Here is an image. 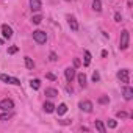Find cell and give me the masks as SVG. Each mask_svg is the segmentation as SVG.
<instances>
[{"label":"cell","mask_w":133,"mask_h":133,"mask_svg":"<svg viewBox=\"0 0 133 133\" xmlns=\"http://www.w3.org/2000/svg\"><path fill=\"white\" fill-rule=\"evenodd\" d=\"M11 116H13L11 113H3L2 116H0V121H8V119H10Z\"/></svg>","instance_id":"603a6c76"},{"label":"cell","mask_w":133,"mask_h":133,"mask_svg":"<svg viewBox=\"0 0 133 133\" xmlns=\"http://www.w3.org/2000/svg\"><path fill=\"white\" fill-rule=\"evenodd\" d=\"M128 42H130V33L127 30H122L121 33V41H119V49L121 50H127L128 49Z\"/></svg>","instance_id":"6da1fadb"},{"label":"cell","mask_w":133,"mask_h":133,"mask_svg":"<svg viewBox=\"0 0 133 133\" xmlns=\"http://www.w3.org/2000/svg\"><path fill=\"white\" fill-rule=\"evenodd\" d=\"M47 78H50V80H55V75H53V74H47Z\"/></svg>","instance_id":"1f68e13d"},{"label":"cell","mask_w":133,"mask_h":133,"mask_svg":"<svg viewBox=\"0 0 133 133\" xmlns=\"http://www.w3.org/2000/svg\"><path fill=\"white\" fill-rule=\"evenodd\" d=\"M33 39H35L38 44H45L47 35H45L44 31H41V30H36V31H33Z\"/></svg>","instance_id":"7a4b0ae2"},{"label":"cell","mask_w":133,"mask_h":133,"mask_svg":"<svg viewBox=\"0 0 133 133\" xmlns=\"http://www.w3.org/2000/svg\"><path fill=\"white\" fill-rule=\"evenodd\" d=\"M74 66H75V68H78V66H80V59L78 58H74Z\"/></svg>","instance_id":"4dcf8cb0"},{"label":"cell","mask_w":133,"mask_h":133,"mask_svg":"<svg viewBox=\"0 0 133 133\" xmlns=\"http://www.w3.org/2000/svg\"><path fill=\"white\" fill-rule=\"evenodd\" d=\"M59 124H61V125H71L72 121H71V119H63V121H59Z\"/></svg>","instance_id":"484cf974"},{"label":"cell","mask_w":133,"mask_h":133,"mask_svg":"<svg viewBox=\"0 0 133 133\" xmlns=\"http://www.w3.org/2000/svg\"><path fill=\"white\" fill-rule=\"evenodd\" d=\"M45 96L50 97V99H53V97L58 96V91H56L55 88H47V89H45Z\"/></svg>","instance_id":"7c38bea8"},{"label":"cell","mask_w":133,"mask_h":133,"mask_svg":"<svg viewBox=\"0 0 133 133\" xmlns=\"http://www.w3.org/2000/svg\"><path fill=\"white\" fill-rule=\"evenodd\" d=\"M14 108V102L11 99H3V100H0V110L2 111H10Z\"/></svg>","instance_id":"277c9868"},{"label":"cell","mask_w":133,"mask_h":133,"mask_svg":"<svg viewBox=\"0 0 133 133\" xmlns=\"http://www.w3.org/2000/svg\"><path fill=\"white\" fill-rule=\"evenodd\" d=\"M25 66H27V69H33L35 68V63L30 56H25Z\"/></svg>","instance_id":"d6986e66"},{"label":"cell","mask_w":133,"mask_h":133,"mask_svg":"<svg viewBox=\"0 0 133 133\" xmlns=\"http://www.w3.org/2000/svg\"><path fill=\"white\" fill-rule=\"evenodd\" d=\"M96 128H97L100 133H107V127L103 125V122H102V121H96Z\"/></svg>","instance_id":"2e32d148"},{"label":"cell","mask_w":133,"mask_h":133,"mask_svg":"<svg viewBox=\"0 0 133 133\" xmlns=\"http://www.w3.org/2000/svg\"><path fill=\"white\" fill-rule=\"evenodd\" d=\"M78 107H80V110L85 111V113H91V111H92V103H91L89 100H83V102H80Z\"/></svg>","instance_id":"8992f818"},{"label":"cell","mask_w":133,"mask_h":133,"mask_svg":"<svg viewBox=\"0 0 133 133\" xmlns=\"http://www.w3.org/2000/svg\"><path fill=\"white\" fill-rule=\"evenodd\" d=\"M64 75H66V80L71 83V82L75 78V69H74V68H68V69L64 71Z\"/></svg>","instance_id":"ba28073f"},{"label":"cell","mask_w":133,"mask_h":133,"mask_svg":"<svg viewBox=\"0 0 133 133\" xmlns=\"http://www.w3.org/2000/svg\"><path fill=\"white\" fill-rule=\"evenodd\" d=\"M0 80L5 82V83H10V85H16V86L21 85V80H19V78L11 77V75H6V74H2V75H0Z\"/></svg>","instance_id":"3957f363"},{"label":"cell","mask_w":133,"mask_h":133,"mask_svg":"<svg viewBox=\"0 0 133 133\" xmlns=\"http://www.w3.org/2000/svg\"><path fill=\"white\" fill-rule=\"evenodd\" d=\"M44 111H45V113H53V111H55V105H53L52 102H45V103H44Z\"/></svg>","instance_id":"9a60e30c"},{"label":"cell","mask_w":133,"mask_h":133,"mask_svg":"<svg viewBox=\"0 0 133 133\" xmlns=\"http://www.w3.org/2000/svg\"><path fill=\"white\" fill-rule=\"evenodd\" d=\"M77 78H78L80 86H82V88H86V75L82 72V74H78V75H77Z\"/></svg>","instance_id":"5bb4252c"},{"label":"cell","mask_w":133,"mask_h":133,"mask_svg":"<svg viewBox=\"0 0 133 133\" xmlns=\"http://www.w3.org/2000/svg\"><path fill=\"white\" fill-rule=\"evenodd\" d=\"M114 19H116V22H121V21H122V16H121L119 13H116V14H114Z\"/></svg>","instance_id":"f546056e"},{"label":"cell","mask_w":133,"mask_h":133,"mask_svg":"<svg viewBox=\"0 0 133 133\" xmlns=\"http://www.w3.org/2000/svg\"><path fill=\"white\" fill-rule=\"evenodd\" d=\"M56 108V107H55ZM66 111H68V105L66 103H61V105H58V108H56V113H58V116H63Z\"/></svg>","instance_id":"4fadbf2b"},{"label":"cell","mask_w":133,"mask_h":133,"mask_svg":"<svg viewBox=\"0 0 133 133\" xmlns=\"http://www.w3.org/2000/svg\"><path fill=\"white\" fill-rule=\"evenodd\" d=\"M108 127H110V128H116V127H117V122H116L114 119H108Z\"/></svg>","instance_id":"7402d4cb"},{"label":"cell","mask_w":133,"mask_h":133,"mask_svg":"<svg viewBox=\"0 0 133 133\" xmlns=\"http://www.w3.org/2000/svg\"><path fill=\"white\" fill-rule=\"evenodd\" d=\"M2 35H3V38H6V39H10V38L13 36V28H11L10 25H6V24H3V25H2Z\"/></svg>","instance_id":"52a82bcc"},{"label":"cell","mask_w":133,"mask_h":133,"mask_svg":"<svg viewBox=\"0 0 133 133\" xmlns=\"http://www.w3.org/2000/svg\"><path fill=\"white\" fill-rule=\"evenodd\" d=\"M41 21H42V16H41V14H36V16H33V17H31V22H33L35 25H39V24H41Z\"/></svg>","instance_id":"ffe728a7"},{"label":"cell","mask_w":133,"mask_h":133,"mask_svg":"<svg viewBox=\"0 0 133 133\" xmlns=\"http://www.w3.org/2000/svg\"><path fill=\"white\" fill-rule=\"evenodd\" d=\"M92 10L96 13H100L102 11V3H100V0H94L92 2Z\"/></svg>","instance_id":"e0dca14e"},{"label":"cell","mask_w":133,"mask_h":133,"mask_svg":"<svg viewBox=\"0 0 133 133\" xmlns=\"http://www.w3.org/2000/svg\"><path fill=\"white\" fill-rule=\"evenodd\" d=\"M17 50H19V49H17V47H16V45H11V47H10V49H8V53H10V55H13V53H16V52H17Z\"/></svg>","instance_id":"cb8c5ba5"},{"label":"cell","mask_w":133,"mask_h":133,"mask_svg":"<svg viewBox=\"0 0 133 133\" xmlns=\"http://www.w3.org/2000/svg\"><path fill=\"white\" fill-rule=\"evenodd\" d=\"M89 63H91V53L88 52V50H85V66H89Z\"/></svg>","instance_id":"44dd1931"},{"label":"cell","mask_w":133,"mask_h":133,"mask_svg":"<svg viewBox=\"0 0 133 133\" xmlns=\"http://www.w3.org/2000/svg\"><path fill=\"white\" fill-rule=\"evenodd\" d=\"M30 86H31V89H39V88H41V80L33 78V80L30 82Z\"/></svg>","instance_id":"ac0fdd59"},{"label":"cell","mask_w":133,"mask_h":133,"mask_svg":"<svg viewBox=\"0 0 133 133\" xmlns=\"http://www.w3.org/2000/svg\"><path fill=\"white\" fill-rule=\"evenodd\" d=\"M49 58H50V61H53V63H55V61L58 59V58H56V53H55V52H52V53L49 55Z\"/></svg>","instance_id":"83f0119b"},{"label":"cell","mask_w":133,"mask_h":133,"mask_svg":"<svg viewBox=\"0 0 133 133\" xmlns=\"http://www.w3.org/2000/svg\"><path fill=\"white\" fill-rule=\"evenodd\" d=\"M2 42H3V39H2V38H0V44H2Z\"/></svg>","instance_id":"d6a6232c"},{"label":"cell","mask_w":133,"mask_h":133,"mask_svg":"<svg viewBox=\"0 0 133 133\" xmlns=\"http://www.w3.org/2000/svg\"><path fill=\"white\" fill-rule=\"evenodd\" d=\"M30 8H31V11H39L42 8L41 0H30Z\"/></svg>","instance_id":"9c48e42d"},{"label":"cell","mask_w":133,"mask_h":133,"mask_svg":"<svg viewBox=\"0 0 133 133\" xmlns=\"http://www.w3.org/2000/svg\"><path fill=\"white\" fill-rule=\"evenodd\" d=\"M117 78H119L122 83H128V82H130V72H128V69H121V71L117 72Z\"/></svg>","instance_id":"5b68a950"},{"label":"cell","mask_w":133,"mask_h":133,"mask_svg":"<svg viewBox=\"0 0 133 133\" xmlns=\"http://www.w3.org/2000/svg\"><path fill=\"white\" fill-rule=\"evenodd\" d=\"M99 102H100V103H108V102H110V99H108L107 96H102V97L99 99Z\"/></svg>","instance_id":"4316f807"},{"label":"cell","mask_w":133,"mask_h":133,"mask_svg":"<svg viewBox=\"0 0 133 133\" xmlns=\"http://www.w3.org/2000/svg\"><path fill=\"white\" fill-rule=\"evenodd\" d=\"M68 22H69L71 30H74V31H77V30H78V22H77V19H75L74 16H69V17H68Z\"/></svg>","instance_id":"30bf717a"},{"label":"cell","mask_w":133,"mask_h":133,"mask_svg":"<svg viewBox=\"0 0 133 133\" xmlns=\"http://www.w3.org/2000/svg\"><path fill=\"white\" fill-rule=\"evenodd\" d=\"M99 80H100V75H99V72H97V71H96V72H94V74H92V82H94V83H96V82H99Z\"/></svg>","instance_id":"d4e9b609"},{"label":"cell","mask_w":133,"mask_h":133,"mask_svg":"<svg viewBox=\"0 0 133 133\" xmlns=\"http://www.w3.org/2000/svg\"><path fill=\"white\" fill-rule=\"evenodd\" d=\"M117 117H122V119H125V117H127V113H124V111H117Z\"/></svg>","instance_id":"f1b7e54d"},{"label":"cell","mask_w":133,"mask_h":133,"mask_svg":"<svg viewBox=\"0 0 133 133\" xmlns=\"http://www.w3.org/2000/svg\"><path fill=\"white\" fill-rule=\"evenodd\" d=\"M124 99L125 100H131L133 99V89L130 86H125L124 88Z\"/></svg>","instance_id":"8fae6325"}]
</instances>
